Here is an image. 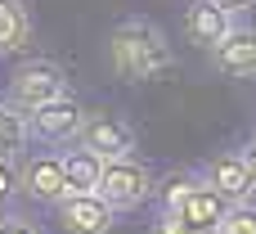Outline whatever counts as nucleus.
Segmentation results:
<instances>
[{
    "label": "nucleus",
    "mask_w": 256,
    "mask_h": 234,
    "mask_svg": "<svg viewBox=\"0 0 256 234\" xmlns=\"http://www.w3.org/2000/svg\"><path fill=\"white\" fill-rule=\"evenodd\" d=\"M108 63L122 81H158L176 68V50L153 18H122L108 36Z\"/></svg>",
    "instance_id": "obj_1"
},
{
    "label": "nucleus",
    "mask_w": 256,
    "mask_h": 234,
    "mask_svg": "<svg viewBox=\"0 0 256 234\" xmlns=\"http://www.w3.org/2000/svg\"><path fill=\"white\" fill-rule=\"evenodd\" d=\"M58 95H68V72H63L54 59H22V63L9 72L4 99H9L14 108H22V113H32V108L58 99Z\"/></svg>",
    "instance_id": "obj_2"
},
{
    "label": "nucleus",
    "mask_w": 256,
    "mask_h": 234,
    "mask_svg": "<svg viewBox=\"0 0 256 234\" xmlns=\"http://www.w3.org/2000/svg\"><path fill=\"white\" fill-rule=\"evenodd\" d=\"M99 194H104L117 212H135L140 203H148V198L158 194V176H153V167L140 162L135 153H130V158H112V162H104Z\"/></svg>",
    "instance_id": "obj_3"
},
{
    "label": "nucleus",
    "mask_w": 256,
    "mask_h": 234,
    "mask_svg": "<svg viewBox=\"0 0 256 234\" xmlns=\"http://www.w3.org/2000/svg\"><path fill=\"white\" fill-rule=\"evenodd\" d=\"M18 189L22 198L40 203V207H54L58 198H68V171H63V153H32V158H18Z\"/></svg>",
    "instance_id": "obj_4"
},
{
    "label": "nucleus",
    "mask_w": 256,
    "mask_h": 234,
    "mask_svg": "<svg viewBox=\"0 0 256 234\" xmlns=\"http://www.w3.org/2000/svg\"><path fill=\"white\" fill-rule=\"evenodd\" d=\"M81 122H86V108L72 95H58V99L27 113V135L36 144H72L81 135Z\"/></svg>",
    "instance_id": "obj_5"
},
{
    "label": "nucleus",
    "mask_w": 256,
    "mask_h": 234,
    "mask_svg": "<svg viewBox=\"0 0 256 234\" xmlns=\"http://www.w3.org/2000/svg\"><path fill=\"white\" fill-rule=\"evenodd\" d=\"M54 216H58V225L68 234H112L122 212L94 189V194H68V198H58Z\"/></svg>",
    "instance_id": "obj_6"
},
{
    "label": "nucleus",
    "mask_w": 256,
    "mask_h": 234,
    "mask_svg": "<svg viewBox=\"0 0 256 234\" xmlns=\"http://www.w3.org/2000/svg\"><path fill=\"white\" fill-rule=\"evenodd\" d=\"M76 144L94 149L104 162H112V158H130V153H135V126H130L126 117H117V113H86Z\"/></svg>",
    "instance_id": "obj_7"
},
{
    "label": "nucleus",
    "mask_w": 256,
    "mask_h": 234,
    "mask_svg": "<svg viewBox=\"0 0 256 234\" xmlns=\"http://www.w3.org/2000/svg\"><path fill=\"white\" fill-rule=\"evenodd\" d=\"M198 176L212 189H220L230 203H252V194H256V176H252V167L243 162V153H216V158L202 162Z\"/></svg>",
    "instance_id": "obj_8"
},
{
    "label": "nucleus",
    "mask_w": 256,
    "mask_h": 234,
    "mask_svg": "<svg viewBox=\"0 0 256 234\" xmlns=\"http://www.w3.org/2000/svg\"><path fill=\"white\" fill-rule=\"evenodd\" d=\"M234 23H238V18H234L225 5H216V0H194V5L184 9V36H189L198 50H207V54L234 32Z\"/></svg>",
    "instance_id": "obj_9"
},
{
    "label": "nucleus",
    "mask_w": 256,
    "mask_h": 234,
    "mask_svg": "<svg viewBox=\"0 0 256 234\" xmlns=\"http://www.w3.org/2000/svg\"><path fill=\"white\" fill-rule=\"evenodd\" d=\"M212 68L220 77H256V27L234 23V32L212 50Z\"/></svg>",
    "instance_id": "obj_10"
},
{
    "label": "nucleus",
    "mask_w": 256,
    "mask_h": 234,
    "mask_svg": "<svg viewBox=\"0 0 256 234\" xmlns=\"http://www.w3.org/2000/svg\"><path fill=\"white\" fill-rule=\"evenodd\" d=\"M225 212H230V198L220 194V189H212L202 176L194 180V189L180 198V207H176V216H184L189 225H198V230H216L220 221H225Z\"/></svg>",
    "instance_id": "obj_11"
},
{
    "label": "nucleus",
    "mask_w": 256,
    "mask_h": 234,
    "mask_svg": "<svg viewBox=\"0 0 256 234\" xmlns=\"http://www.w3.org/2000/svg\"><path fill=\"white\" fill-rule=\"evenodd\" d=\"M63 171H68V194H94L104 176V158L72 140V149H63Z\"/></svg>",
    "instance_id": "obj_12"
},
{
    "label": "nucleus",
    "mask_w": 256,
    "mask_h": 234,
    "mask_svg": "<svg viewBox=\"0 0 256 234\" xmlns=\"http://www.w3.org/2000/svg\"><path fill=\"white\" fill-rule=\"evenodd\" d=\"M36 36V23H32V9L22 0H0V54H18L27 50Z\"/></svg>",
    "instance_id": "obj_13"
},
{
    "label": "nucleus",
    "mask_w": 256,
    "mask_h": 234,
    "mask_svg": "<svg viewBox=\"0 0 256 234\" xmlns=\"http://www.w3.org/2000/svg\"><path fill=\"white\" fill-rule=\"evenodd\" d=\"M27 113L22 108H14L9 99H0V153L4 158H22V149H27Z\"/></svg>",
    "instance_id": "obj_14"
},
{
    "label": "nucleus",
    "mask_w": 256,
    "mask_h": 234,
    "mask_svg": "<svg viewBox=\"0 0 256 234\" xmlns=\"http://www.w3.org/2000/svg\"><path fill=\"white\" fill-rule=\"evenodd\" d=\"M194 180H198V171H171V176L158 185V207H162V212H176L180 198L194 189Z\"/></svg>",
    "instance_id": "obj_15"
},
{
    "label": "nucleus",
    "mask_w": 256,
    "mask_h": 234,
    "mask_svg": "<svg viewBox=\"0 0 256 234\" xmlns=\"http://www.w3.org/2000/svg\"><path fill=\"white\" fill-rule=\"evenodd\" d=\"M212 234H256V203H230L225 221Z\"/></svg>",
    "instance_id": "obj_16"
},
{
    "label": "nucleus",
    "mask_w": 256,
    "mask_h": 234,
    "mask_svg": "<svg viewBox=\"0 0 256 234\" xmlns=\"http://www.w3.org/2000/svg\"><path fill=\"white\" fill-rule=\"evenodd\" d=\"M14 194H22L18 189V158H4L0 153V207L14 203Z\"/></svg>",
    "instance_id": "obj_17"
},
{
    "label": "nucleus",
    "mask_w": 256,
    "mask_h": 234,
    "mask_svg": "<svg viewBox=\"0 0 256 234\" xmlns=\"http://www.w3.org/2000/svg\"><path fill=\"white\" fill-rule=\"evenodd\" d=\"M148 234H207V230L189 225V221L176 216V212H158V221H153V230H148Z\"/></svg>",
    "instance_id": "obj_18"
},
{
    "label": "nucleus",
    "mask_w": 256,
    "mask_h": 234,
    "mask_svg": "<svg viewBox=\"0 0 256 234\" xmlns=\"http://www.w3.org/2000/svg\"><path fill=\"white\" fill-rule=\"evenodd\" d=\"M0 234H45L32 216H22V212H4L0 216Z\"/></svg>",
    "instance_id": "obj_19"
},
{
    "label": "nucleus",
    "mask_w": 256,
    "mask_h": 234,
    "mask_svg": "<svg viewBox=\"0 0 256 234\" xmlns=\"http://www.w3.org/2000/svg\"><path fill=\"white\" fill-rule=\"evenodd\" d=\"M216 5H225V9H230L234 18H248V14H252V5H256V0H216Z\"/></svg>",
    "instance_id": "obj_20"
},
{
    "label": "nucleus",
    "mask_w": 256,
    "mask_h": 234,
    "mask_svg": "<svg viewBox=\"0 0 256 234\" xmlns=\"http://www.w3.org/2000/svg\"><path fill=\"white\" fill-rule=\"evenodd\" d=\"M238 153H243V162L252 167V176H256V135L248 140V144H243V149H238Z\"/></svg>",
    "instance_id": "obj_21"
}]
</instances>
